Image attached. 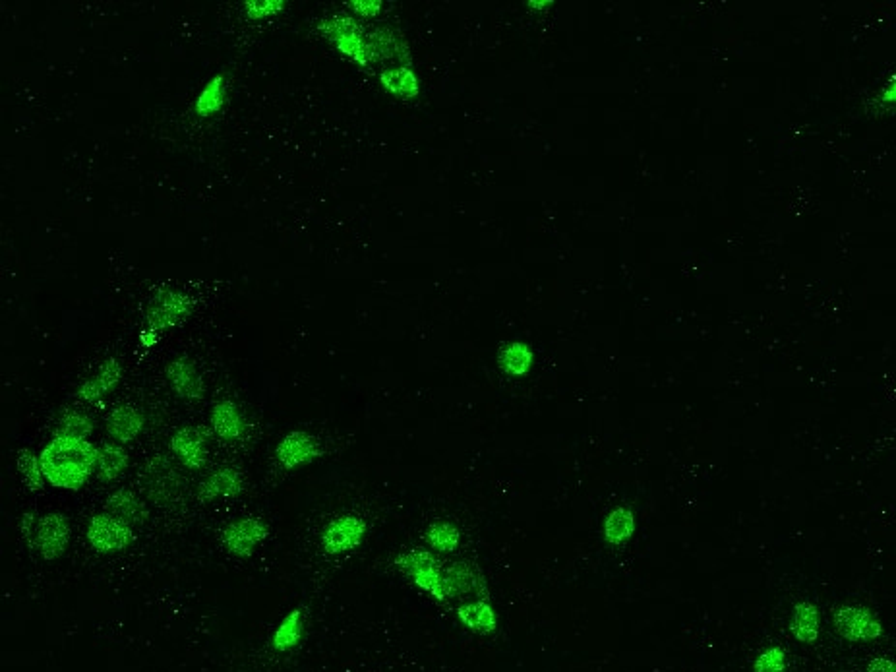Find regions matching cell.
Instances as JSON below:
<instances>
[{"mask_svg":"<svg viewBox=\"0 0 896 672\" xmlns=\"http://www.w3.org/2000/svg\"><path fill=\"white\" fill-rule=\"evenodd\" d=\"M45 479L62 490L82 489L97 467V448L90 440L53 436L41 452Z\"/></svg>","mask_w":896,"mask_h":672,"instance_id":"6da1fadb","label":"cell"},{"mask_svg":"<svg viewBox=\"0 0 896 672\" xmlns=\"http://www.w3.org/2000/svg\"><path fill=\"white\" fill-rule=\"evenodd\" d=\"M395 568L430 595L438 603H449L446 593V562L430 549H411L401 552L393 560Z\"/></svg>","mask_w":896,"mask_h":672,"instance_id":"7a4b0ae2","label":"cell"},{"mask_svg":"<svg viewBox=\"0 0 896 672\" xmlns=\"http://www.w3.org/2000/svg\"><path fill=\"white\" fill-rule=\"evenodd\" d=\"M318 31L349 61L362 68L372 66L368 57V33L353 16L333 14L318 24Z\"/></svg>","mask_w":896,"mask_h":672,"instance_id":"3957f363","label":"cell"},{"mask_svg":"<svg viewBox=\"0 0 896 672\" xmlns=\"http://www.w3.org/2000/svg\"><path fill=\"white\" fill-rule=\"evenodd\" d=\"M194 310V301L175 289L157 291L146 308V330L155 334H163L190 318Z\"/></svg>","mask_w":896,"mask_h":672,"instance_id":"277c9868","label":"cell"},{"mask_svg":"<svg viewBox=\"0 0 896 672\" xmlns=\"http://www.w3.org/2000/svg\"><path fill=\"white\" fill-rule=\"evenodd\" d=\"M833 624L838 636L852 643L875 642L885 632L879 616L860 605L838 607L833 612Z\"/></svg>","mask_w":896,"mask_h":672,"instance_id":"5b68a950","label":"cell"},{"mask_svg":"<svg viewBox=\"0 0 896 672\" xmlns=\"http://www.w3.org/2000/svg\"><path fill=\"white\" fill-rule=\"evenodd\" d=\"M88 543L91 549L99 554H113L128 549L134 543V531L132 525L120 521L111 514H97L88 525Z\"/></svg>","mask_w":896,"mask_h":672,"instance_id":"8992f818","label":"cell"},{"mask_svg":"<svg viewBox=\"0 0 896 672\" xmlns=\"http://www.w3.org/2000/svg\"><path fill=\"white\" fill-rule=\"evenodd\" d=\"M368 533V525L360 516L345 514L328 521L322 531V547L329 556H339L359 549Z\"/></svg>","mask_w":896,"mask_h":672,"instance_id":"52a82bcc","label":"cell"},{"mask_svg":"<svg viewBox=\"0 0 896 672\" xmlns=\"http://www.w3.org/2000/svg\"><path fill=\"white\" fill-rule=\"evenodd\" d=\"M446 593L448 601L465 597L490 599L484 574L469 560H455L446 564Z\"/></svg>","mask_w":896,"mask_h":672,"instance_id":"ba28073f","label":"cell"},{"mask_svg":"<svg viewBox=\"0 0 896 672\" xmlns=\"http://www.w3.org/2000/svg\"><path fill=\"white\" fill-rule=\"evenodd\" d=\"M269 527L260 518H240L229 523L221 533V543L231 554L248 558L268 539Z\"/></svg>","mask_w":896,"mask_h":672,"instance_id":"9c48e42d","label":"cell"},{"mask_svg":"<svg viewBox=\"0 0 896 672\" xmlns=\"http://www.w3.org/2000/svg\"><path fill=\"white\" fill-rule=\"evenodd\" d=\"M368 57L370 64L395 62V66H413L409 43L399 31L391 28L368 31Z\"/></svg>","mask_w":896,"mask_h":672,"instance_id":"30bf717a","label":"cell"},{"mask_svg":"<svg viewBox=\"0 0 896 672\" xmlns=\"http://www.w3.org/2000/svg\"><path fill=\"white\" fill-rule=\"evenodd\" d=\"M70 543V523L62 514H47L39 518L35 531V550L43 560H59Z\"/></svg>","mask_w":896,"mask_h":672,"instance_id":"8fae6325","label":"cell"},{"mask_svg":"<svg viewBox=\"0 0 896 672\" xmlns=\"http://www.w3.org/2000/svg\"><path fill=\"white\" fill-rule=\"evenodd\" d=\"M322 456L318 440L302 430L289 432L275 448V458L285 469H297L300 465L312 463Z\"/></svg>","mask_w":896,"mask_h":672,"instance_id":"7c38bea8","label":"cell"},{"mask_svg":"<svg viewBox=\"0 0 896 672\" xmlns=\"http://www.w3.org/2000/svg\"><path fill=\"white\" fill-rule=\"evenodd\" d=\"M167 380L173 388V392L180 399L196 401L204 398L206 394V382L196 367V363L190 357H177L167 365Z\"/></svg>","mask_w":896,"mask_h":672,"instance_id":"4fadbf2b","label":"cell"},{"mask_svg":"<svg viewBox=\"0 0 896 672\" xmlns=\"http://www.w3.org/2000/svg\"><path fill=\"white\" fill-rule=\"evenodd\" d=\"M455 618L461 626H465L469 632L477 636H492L498 632L500 620L498 612L490 599H469L461 601L455 607Z\"/></svg>","mask_w":896,"mask_h":672,"instance_id":"5bb4252c","label":"cell"},{"mask_svg":"<svg viewBox=\"0 0 896 672\" xmlns=\"http://www.w3.org/2000/svg\"><path fill=\"white\" fill-rule=\"evenodd\" d=\"M169 446L184 467L200 469L208 458V432L196 427L179 428Z\"/></svg>","mask_w":896,"mask_h":672,"instance_id":"9a60e30c","label":"cell"},{"mask_svg":"<svg viewBox=\"0 0 896 672\" xmlns=\"http://www.w3.org/2000/svg\"><path fill=\"white\" fill-rule=\"evenodd\" d=\"M144 483L155 502H171L180 492V477L175 467L165 458H153L146 471H144Z\"/></svg>","mask_w":896,"mask_h":672,"instance_id":"2e32d148","label":"cell"},{"mask_svg":"<svg viewBox=\"0 0 896 672\" xmlns=\"http://www.w3.org/2000/svg\"><path fill=\"white\" fill-rule=\"evenodd\" d=\"M498 368L509 378H525L537 363V355L527 341L513 339L500 345L496 355Z\"/></svg>","mask_w":896,"mask_h":672,"instance_id":"e0dca14e","label":"cell"},{"mask_svg":"<svg viewBox=\"0 0 896 672\" xmlns=\"http://www.w3.org/2000/svg\"><path fill=\"white\" fill-rule=\"evenodd\" d=\"M637 533V516L635 512L622 504L612 508L602 521V541L608 547H626Z\"/></svg>","mask_w":896,"mask_h":672,"instance_id":"ac0fdd59","label":"cell"},{"mask_svg":"<svg viewBox=\"0 0 896 672\" xmlns=\"http://www.w3.org/2000/svg\"><path fill=\"white\" fill-rule=\"evenodd\" d=\"M146 425L144 413L134 405L115 407L107 417V432L119 444L134 442Z\"/></svg>","mask_w":896,"mask_h":672,"instance_id":"d6986e66","label":"cell"},{"mask_svg":"<svg viewBox=\"0 0 896 672\" xmlns=\"http://www.w3.org/2000/svg\"><path fill=\"white\" fill-rule=\"evenodd\" d=\"M105 510H107V514L119 518L120 521H124L128 525H142L148 521V516H150L146 502L130 489L113 492L105 500Z\"/></svg>","mask_w":896,"mask_h":672,"instance_id":"ffe728a7","label":"cell"},{"mask_svg":"<svg viewBox=\"0 0 896 672\" xmlns=\"http://www.w3.org/2000/svg\"><path fill=\"white\" fill-rule=\"evenodd\" d=\"M380 86L393 97L415 101L420 95V78L413 66H388L378 76Z\"/></svg>","mask_w":896,"mask_h":672,"instance_id":"44dd1931","label":"cell"},{"mask_svg":"<svg viewBox=\"0 0 896 672\" xmlns=\"http://www.w3.org/2000/svg\"><path fill=\"white\" fill-rule=\"evenodd\" d=\"M244 490L242 473L231 467H221L200 485L198 498L202 502H213L217 498H235Z\"/></svg>","mask_w":896,"mask_h":672,"instance_id":"7402d4cb","label":"cell"},{"mask_svg":"<svg viewBox=\"0 0 896 672\" xmlns=\"http://www.w3.org/2000/svg\"><path fill=\"white\" fill-rule=\"evenodd\" d=\"M120 378H122V367H120L119 361L107 359L95 372V376H91L90 380H86L78 388V398L88 401V403L99 401L119 386Z\"/></svg>","mask_w":896,"mask_h":672,"instance_id":"603a6c76","label":"cell"},{"mask_svg":"<svg viewBox=\"0 0 896 672\" xmlns=\"http://www.w3.org/2000/svg\"><path fill=\"white\" fill-rule=\"evenodd\" d=\"M788 628L796 642L806 643V645L817 642L819 634H821V614H819L817 605H813L811 601L796 603L792 609Z\"/></svg>","mask_w":896,"mask_h":672,"instance_id":"cb8c5ba5","label":"cell"},{"mask_svg":"<svg viewBox=\"0 0 896 672\" xmlns=\"http://www.w3.org/2000/svg\"><path fill=\"white\" fill-rule=\"evenodd\" d=\"M211 428L221 440H237L244 434V417L239 405L231 399H223L211 409Z\"/></svg>","mask_w":896,"mask_h":672,"instance_id":"d4e9b609","label":"cell"},{"mask_svg":"<svg viewBox=\"0 0 896 672\" xmlns=\"http://www.w3.org/2000/svg\"><path fill=\"white\" fill-rule=\"evenodd\" d=\"M302 638H304V614L300 609H293L275 628L271 636V647L277 653H289L295 647H299Z\"/></svg>","mask_w":896,"mask_h":672,"instance_id":"484cf974","label":"cell"},{"mask_svg":"<svg viewBox=\"0 0 896 672\" xmlns=\"http://www.w3.org/2000/svg\"><path fill=\"white\" fill-rule=\"evenodd\" d=\"M461 529L449 520L432 521L424 531V541L428 549L440 554H451L461 547Z\"/></svg>","mask_w":896,"mask_h":672,"instance_id":"4316f807","label":"cell"},{"mask_svg":"<svg viewBox=\"0 0 896 672\" xmlns=\"http://www.w3.org/2000/svg\"><path fill=\"white\" fill-rule=\"evenodd\" d=\"M126 467H128V454L122 450V446L103 444L101 448H97L95 475L99 481L111 483V481L119 479L120 475L126 471Z\"/></svg>","mask_w":896,"mask_h":672,"instance_id":"83f0119b","label":"cell"},{"mask_svg":"<svg viewBox=\"0 0 896 672\" xmlns=\"http://www.w3.org/2000/svg\"><path fill=\"white\" fill-rule=\"evenodd\" d=\"M225 101H227V80L223 74H217L211 78L198 95V99L194 103V111L198 117L210 119L223 109Z\"/></svg>","mask_w":896,"mask_h":672,"instance_id":"f1b7e54d","label":"cell"},{"mask_svg":"<svg viewBox=\"0 0 896 672\" xmlns=\"http://www.w3.org/2000/svg\"><path fill=\"white\" fill-rule=\"evenodd\" d=\"M93 434V421L88 415L80 411H66L60 415L59 423L55 427V436L60 438H74V440H88Z\"/></svg>","mask_w":896,"mask_h":672,"instance_id":"f546056e","label":"cell"},{"mask_svg":"<svg viewBox=\"0 0 896 672\" xmlns=\"http://www.w3.org/2000/svg\"><path fill=\"white\" fill-rule=\"evenodd\" d=\"M18 469H20V475H22V479H24L28 489L33 490V492L43 490L47 479L43 475V467H41L39 456H35L28 448L20 450L18 452Z\"/></svg>","mask_w":896,"mask_h":672,"instance_id":"4dcf8cb0","label":"cell"},{"mask_svg":"<svg viewBox=\"0 0 896 672\" xmlns=\"http://www.w3.org/2000/svg\"><path fill=\"white\" fill-rule=\"evenodd\" d=\"M786 669H788V657L786 651L778 645L763 649L753 661V672H786Z\"/></svg>","mask_w":896,"mask_h":672,"instance_id":"1f68e13d","label":"cell"},{"mask_svg":"<svg viewBox=\"0 0 896 672\" xmlns=\"http://www.w3.org/2000/svg\"><path fill=\"white\" fill-rule=\"evenodd\" d=\"M287 6L285 0H246L244 2V16L248 20L260 22L271 16H277Z\"/></svg>","mask_w":896,"mask_h":672,"instance_id":"d6a6232c","label":"cell"},{"mask_svg":"<svg viewBox=\"0 0 896 672\" xmlns=\"http://www.w3.org/2000/svg\"><path fill=\"white\" fill-rule=\"evenodd\" d=\"M347 8L351 12H355L359 18L372 20V18H378L382 14L384 2L382 0H349Z\"/></svg>","mask_w":896,"mask_h":672,"instance_id":"836d02e7","label":"cell"},{"mask_svg":"<svg viewBox=\"0 0 896 672\" xmlns=\"http://www.w3.org/2000/svg\"><path fill=\"white\" fill-rule=\"evenodd\" d=\"M37 523H39V518H37L33 512H26V514L22 516V520H20L22 537H24L26 545H28L31 550H35V531H37Z\"/></svg>","mask_w":896,"mask_h":672,"instance_id":"e575fe53","label":"cell"},{"mask_svg":"<svg viewBox=\"0 0 896 672\" xmlns=\"http://www.w3.org/2000/svg\"><path fill=\"white\" fill-rule=\"evenodd\" d=\"M866 672H896V661L889 657H875L869 661Z\"/></svg>","mask_w":896,"mask_h":672,"instance_id":"d590c367","label":"cell"},{"mask_svg":"<svg viewBox=\"0 0 896 672\" xmlns=\"http://www.w3.org/2000/svg\"><path fill=\"white\" fill-rule=\"evenodd\" d=\"M525 6L531 12H548L554 6V0H527Z\"/></svg>","mask_w":896,"mask_h":672,"instance_id":"8d00e7d4","label":"cell"},{"mask_svg":"<svg viewBox=\"0 0 896 672\" xmlns=\"http://www.w3.org/2000/svg\"><path fill=\"white\" fill-rule=\"evenodd\" d=\"M159 334H155V332H151V330H142V334H140V343H142V347H146V349H151L153 345H157V341H159Z\"/></svg>","mask_w":896,"mask_h":672,"instance_id":"74e56055","label":"cell"},{"mask_svg":"<svg viewBox=\"0 0 896 672\" xmlns=\"http://www.w3.org/2000/svg\"><path fill=\"white\" fill-rule=\"evenodd\" d=\"M881 99H883V103L896 107V80H893V82L885 88V92L881 95Z\"/></svg>","mask_w":896,"mask_h":672,"instance_id":"f35d334b","label":"cell"}]
</instances>
